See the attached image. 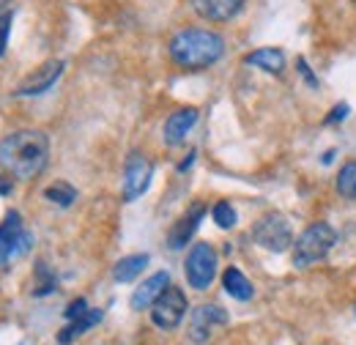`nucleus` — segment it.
<instances>
[{
    "instance_id": "nucleus-31",
    "label": "nucleus",
    "mask_w": 356,
    "mask_h": 345,
    "mask_svg": "<svg viewBox=\"0 0 356 345\" xmlns=\"http://www.w3.org/2000/svg\"><path fill=\"white\" fill-rule=\"evenodd\" d=\"M354 318H356V304H354Z\"/></svg>"
},
{
    "instance_id": "nucleus-18",
    "label": "nucleus",
    "mask_w": 356,
    "mask_h": 345,
    "mask_svg": "<svg viewBox=\"0 0 356 345\" xmlns=\"http://www.w3.org/2000/svg\"><path fill=\"white\" fill-rule=\"evenodd\" d=\"M148 266V255L145 252H140V255H127V258H121L115 266H113V277H115V282H132L140 277V271Z\"/></svg>"
},
{
    "instance_id": "nucleus-11",
    "label": "nucleus",
    "mask_w": 356,
    "mask_h": 345,
    "mask_svg": "<svg viewBox=\"0 0 356 345\" xmlns=\"http://www.w3.org/2000/svg\"><path fill=\"white\" fill-rule=\"evenodd\" d=\"M63 69H66L63 61H47L44 66H39L31 77H25L17 86L14 96H42V93H47L49 88L58 83V77L63 74Z\"/></svg>"
},
{
    "instance_id": "nucleus-27",
    "label": "nucleus",
    "mask_w": 356,
    "mask_h": 345,
    "mask_svg": "<svg viewBox=\"0 0 356 345\" xmlns=\"http://www.w3.org/2000/svg\"><path fill=\"white\" fill-rule=\"evenodd\" d=\"M11 192H14V181H11L8 175H0V195H6V198H8Z\"/></svg>"
},
{
    "instance_id": "nucleus-23",
    "label": "nucleus",
    "mask_w": 356,
    "mask_h": 345,
    "mask_svg": "<svg viewBox=\"0 0 356 345\" xmlns=\"http://www.w3.org/2000/svg\"><path fill=\"white\" fill-rule=\"evenodd\" d=\"M8 33H11V14H3L0 17V58L8 47Z\"/></svg>"
},
{
    "instance_id": "nucleus-19",
    "label": "nucleus",
    "mask_w": 356,
    "mask_h": 345,
    "mask_svg": "<svg viewBox=\"0 0 356 345\" xmlns=\"http://www.w3.org/2000/svg\"><path fill=\"white\" fill-rule=\"evenodd\" d=\"M44 198L49 203L60 206V209H69L77 200V189L72 184H66V181H55V184H49L44 189Z\"/></svg>"
},
{
    "instance_id": "nucleus-10",
    "label": "nucleus",
    "mask_w": 356,
    "mask_h": 345,
    "mask_svg": "<svg viewBox=\"0 0 356 345\" xmlns=\"http://www.w3.org/2000/svg\"><path fill=\"white\" fill-rule=\"evenodd\" d=\"M203 216H206V203H192V206L173 222V227H170V233H168V247H170V250H184V247L192 241V236L197 233Z\"/></svg>"
},
{
    "instance_id": "nucleus-12",
    "label": "nucleus",
    "mask_w": 356,
    "mask_h": 345,
    "mask_svg": "<svg viewBox=\"0 0 356 345\" xmlns=\"http://www.w3.org/2000/svg\"><path fill=\"white\" fill-rule=\"evenodd\" d=\"M170 285V274L168 271H156V274H151L145 282H140V288H134L132 299H129V307L132 310H148L151 304L156 302L159 296H162V291Z\"/></svg>"
},
{
    "instance_id": "nucleus-24",
    "label": "nucleus",
    "mask_w": 356,
    "mask_h": 345,
    "mask_svg": "<svg viewBox=\"0 0 356 345\" xmlns=\"http://www.w3.org/2000/svg\"><path fill=\"white\" fill-rule=\"evenodd\" d=\"M348 113H351V107H348V104H337V107H334V110H332V113H329V115L323 118V124L329 127V124H337V121H346V118H348Z\"/></svg>"
},
{
    "instance_id": "nucleus-2",
    "label": "nucleus",
    "mask_w": 356,
    "mask_h": 345,
    "mask_svg": "<svg viewBox=\"0 0 356 345\" xmlns=\"http://www.w3.org/2000/svg\"><path fill=\"white\" fill-rule=\"evenodd\" d=\"M168 49L176 66L186 72H203L225 55V39L206 28H186L170 39Z\"/></svg>"
},
{
    "instance_id": "nucleus-20",
    "label": "nucleus",
    "mask_w": 356,
    "mask_h": 345,
    "mask_svg": "<svg viewBox=\"0 0 356 345\" xmlns=\"http://www.w3.org/2000/svg\"><path fill=\"white\" fill-rule=\"evenodd\" d=\"M334 186L346 200H356V159L343 165V170L337 172V184Z\"/></svg>"
},
{
    "instance_id": "nucleus-16",
    "label": "nucleus",
    "mask_w": 356,
    "mask_h": 345,
    "mask_svg": "<svg viewBox=\"0 0 356 345\" xmlns=\"http://www.w3.org/2000/svg\"><path fill=\"white\" fill-rule=\"evenodd\" d=\"M102 318H104V310H90V307H88V312H83L80 318L69 321V326H66V329H60L58 343H60V345L74 343L77 337H83V335H86L88 329H93L96 323H102Z\"/></svg>"
},
{
    "instance_id": "nucleus-30",
    "label": "nucleus",
    "mask_w": 356,
    "mask_h": 345,
    "mask_svg": "<svg viewBox=\"0 0 356 345\" xmlns=\"http://www.w3.org/2000/svg\"><path fill=\"white\" fill-rule=\"evenodd\" d=\"M332 159H334V148H332V151H326V157H323V165H329Z\"/></svg>"
},
{
    "instance_id": "nucleus-9",
    "label": "nucleus",
    "mask_w": 356,
    "mask_h": 345,
    "mask_svg": "<svg viewBox=\"0 0 356 345\" xmlns=\"http://www.w3.org/2000/svg\"><path fill=\"white\" fill-rule=\"evenodd\" d=\"M151 178H154V165L148 157L143 154H129L127 159V168H124V200L127 203H134L140 195L148 192L151 186Z\"/></svg>"
},
{
    "instance_id": "nucleus-25",
    "label": "nucleus",
    "mask_w": 356,
    "mask_h": 345,
    "mask_svg": "<svg viewBox=\"0 0 356 345\" xmlns=\"http://www.w3.org/2000/svg\"><path fill=\"white\" fill-rule=\"evenodd\" d=\"M83 312H88V302H86V299H74V302L66 307V312H63V315H66L69 321H74V318H80Z\"/></svg>"
},
{
    "instance_id": "nucleus-22",
    "label": "nucleus",
    "mask_w": 356,
    "mask_h": 345,
    "mask_svg": "<svg viewBox=\"0 0 356 345\" xmlns=\"http://www.w3.org/2000/svg\"><path fill=\"white\" fill-rule=\"evenodd\" d=\"M211 216H214L217 227H222V230H230V227H236V222H238V214H236V209H233L227 200H220V203L211 209Z\"/></svg>"
},
{
    "instance_id": "nucleus-13",
    "label": "nucleus",
    "mask_w": 356,
    "mask_h": 345,
    "mask_svg": "<svg viewBox=\"0 0 356 345\" xmlns=\"http://www.w3.org/2000/svg\"><path fill=\"white\" fill-rule=\"evenodd\" d=\"M189 3L197 11V17L209 22H227L244 8L247 0H189Z\"/></svg>"
},
{
    "instance_id": "nucleus-29",
    "label": "nucleus",
    "mask_w": 356,
    "mask_h": 345,
    "mask_svg": "<svg viewBox=\"0 0 356 345\" xmlns=\"http://www.w3.org/2000/svg\"><path fill=\"white\" fill-rule=\"evenodd\" d=\"M8 3H11V0H0V17L8 14Z\"/></svg>"
},
{
    "instance_id": "nucleus-3",
    "label": "nucleus",
    "mask_w": 356,
    "mask_h": 345,
    "mask_svg": "<svg viewBox=\"0 0 356 345\" xmlns=\"http://www.w3.org/2000/svg\"><path fill=\"white\" fill-rule=\"evenodd\" d=\"M334 244H337V230L329 222H315L293 241V266L310 268L312 263L326 258Z\"/></svg>"
},
{
    "instance_id": "nucleus-28",
    "label": "nucleus",
    "mask_w": 356,
    "mask_h": 345,
    "mask_svg": "<svg viewBox=\"0 0 356 345\" xmlns=\"http://www.w3.org/2000/svg\"><path fill=\"white\" fill-rule=\"evenodd\" d=\"M195 157H197V151H189V157H186V159H184V162H181V165H178V172L189 170V165H192V162H195Z\"/></svg>"
},
{
    "instance_id": "nucleus-17",
    "label": "nucleus",
    "mask_w": 356,
    "mask_h": 345,
    "mask_svg": "<svg viewBox=\"0 0 356 345\" xmlns=\"http://www.w3.org/2000/svg\"><path fill=\"white\" fill-rule=\"evenodd\" d=\"M222 288L227 296H233L236 302H250L252 296H255V288H252V282L241 274V268H236V266H227L222 274Z\"/></svg>"
},
{
    "instance_id": "nucleus-7",
    "label": "nucleus",
    "mask_w": 356,
    "mask_h": 345,
    "mask_svg": "<svg viewBox=\"0 0 356 345\" xmlns=\"http://www.w3.org/2000/svg\"><path fill=\"white\" fill-rule=\"evenodd\" d=\"M186 310H189V302H186L184 291L176 288V285H168V288L162 291V296L151 304V321H154V326L170 332V329H178V326H181Z\"/></svg>"
},
{
    "instance_id": "nucleus-6",
    "label": "nucleus",
    "mask_w": 356,
    "mask_h": 345,
    "mask_svg": "<svg viewBox=\"0 0 356 345\" xmlns=\"http://www.w3.org/2000/svg\"><path fill=\"white\" fill-rule=\"evenodd\" d=\"M184 271H186V282L189 288L195 291H209L214 277H217V252L211 244L200 241V244H192L189 255L184 260Z\"/></svg>"
},
{
    "instance_id": "nucleus-14",
    "label": "nucleus",
    "mask_w": 356,
    "mask_h": 345,
    "mask_svg": "<svg viewBox=\"0 0 356 345\" xmlns=\"http://www.w3.org/2000/svg\"><path fill=\"white\" fill-rule=\"evenodd\" d=\"M195 124H197V110L195 107H181V110H176L165 121V143L168 145H181Z\"/></svg>"
},
{
    "instance_id": "nucleus-8",
    "label": "nucleus",
    "mask_w": 356,
    "mask_h": 345,
    "mask_svg": "<svg viewBox=\"0 0 356 345\" xmlns=\"http://www.w3.org/2000/svg\"><path fill=\"white\" fill-rule=\"evenodd\" d=\"M230 318H227V310H222L220 304H200L192 310L189 315V340L195 345H206L211 340V335L225 326Z\"/></svg>"
},
{
    "instance_id": "nucleus-1",
    "label": "nucleus",
    "mask_w": 356,
    "mask_h": 345,
    "mask_svg": "<svg viewBox=\"0 0 356 345\" xmlns=\"http://www.w3.org/2000/svg\"><path fill=\"white\" fill-rule=\"evenodd\" d=\"M49 162V137L42 129L11 131L0 140V168L17 181L42 175Z\"/></svg>"
},
{
    "instance_id": "nucleus-21",
    "label": "nucleus",
    "mask_w": 356,
    "mask_h": 345,
    "mask_svg": "<svg viewBox=\"0 0 356 345\" xmlns=\"http://www.w3.org/2000/svg\"><path fill=\"white\" fill-rule=\"evenodd\" d=\"M55 288H58V280H55L52 268L47 266L44 260H39V263H36V285H33V296H47V294H52Z\"/></svg>"
},
{
    "instance_id": "nucleus-5",
    "label": "nucleus",
    "mask_w": 356,
    "mask_h": 345,
    "mask_svg": "<svg viewBox=\"0 0 356 345\" xmlns=\"http://www.w3.org/2000/svg\"><path fill=\"white\" fill-rule=\"evenodd\" d=\"M33 247V236L25 230L19 211H8L0 222V268H8V263L17 255H25Z\"/></svg>"
},
{
    "instance_id": "nucleus-4",
    "label": "nucleus",
    "mask_w": 356,
    "mask_h": 345,
    "mask_svg": "<svg viewBox=\"0 0 356 345\" xmlns=\"http://www.w3.org/2000/svg\"><path fill=\"white\" fill-rule=\"evenodd\" d=\"M252 239H255L258 247H264L268 252H277L280 255V252H285V250L293 247V227H291V222L282 214L271 211V214L261 216L255 222Z\"/></svg>"
},
{
    "instance_id": "nucleus-26",
    "label": "nucleus",
    "mask_w": 356,
    "mask_h": 345,
    "mask_svg": "<svg viewBox=\"0 0 356 345\" xmlns=\"http://www.w3.org/2000/svg\"><path fill=\"white\" fill-rule=\"evenodd\" d=\"M296 69H299V74H302V77L307 80V86H310V88H318V86H321V83H318V77L312 74V69L307 66V61H305V58H299V61H296Z\"/></svg>"
},
{
    "instance_id": "nucleus-15",
    "label": "nucleus",
    "mask_w": 356,
    "mask_h": 345,
    "mask_svg": "<svg viewBox=\"0 0 356 345\" xmlns=\"http://www.w3.org/2000/svg\"><path fill=\"white\" fill-rule=\"evenodd\" d=\"M244 63L247 66H255V69H264L268 74H282V69H285V52L277 49V47H261V49L250 52L244 58Z\"/></svg>"
}]
</instances>
